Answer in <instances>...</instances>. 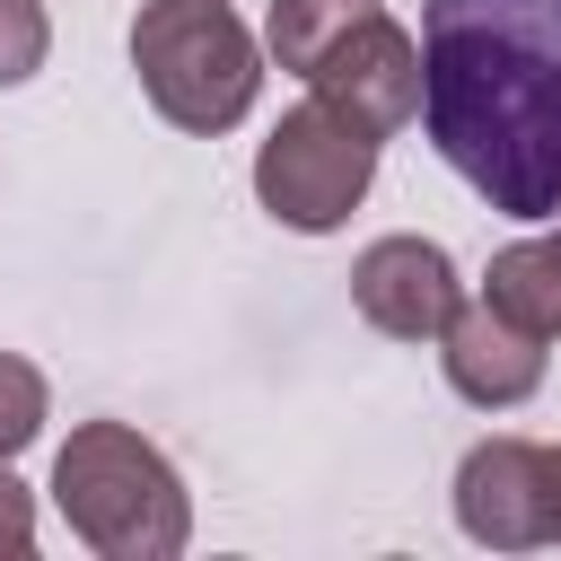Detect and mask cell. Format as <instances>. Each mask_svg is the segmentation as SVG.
Listing matches in <instances>:
<instances>
[{"mask_svg":"<svg viewBox=\"0 0 561 561\" xmlns=\"http://www.w3.org/2000/svg\"><path fill=\"white\" fill-rule=\"evenodd\" d=\"M421 131L508 219L561 210V0H421Z\"/></svg>","mask_w":561,"mask_h":561,"instance_id":"obj_1","label":"cell"},{"mask_svg":"<svg viewBox=\"0 0 561 561\" xmlns=\"http://www.w3.org/2000/svg\"><path fill=\"white\" fill-rule=\"evenodd\" d=\"M263 44L280 70L307 79L316 105H333L368 140L421 114V35L394 26L377 0H272Z\"/></svg>","mask_w":561,"mask_h":561,"instance_id":"obj_2","label":"cell"},{"mask_svg":"<svg viewBox=\"0 0 561 561\" xmlns=\"http://www.w3.org/2000/svg\"><path fill=\"white\" fill-rule=\"evenodd\" d=\"M53 508L96 561H175L193 543L184 473L131 421H79L53 456Z\"/></svg>","mask_w":561,"mask_h":561,"instance_id":"obj_3","label":"cell"},{"mask_svg":"<svg viewBox=\"0 0 561 561\" xmlns=\"http://www.w3.org/2000/svg\"><path fill=\"white\" fill-rule=\"evenodd\" d=\"M131 70H140V96L193 140L237 131L263 96V44L228 0H140Z\"/></svg>","mask_w":561,"mask_h":561,"instance_id":"obj_4","label":"cell"},{"mask_svg":"<svg viewBox=\"0 0 561 561\" xmlns=\"http://www.w3.org/2000/svg\"><path fill=\"white\" fill-rule=\"evenodd\" d=\"M368 184H377V140L316 96L289 105L272 123V140L254 149V202L298 237H333L368 202Z\"/></svg>","mask_w":561,"mask_h":561,"instance_id":"obj_5","label":"cell"},{"mask_svg":"<svg viewBox=\"0 0 561 561\" xmlns=\"http://www.w3.org/2000/svg\"><path fill=\"white\" fill-rule=\"evenodd\" d=\"M456 298H465V280H456L447 245H430V237H377L351 263V307L386 342H438V324L456 316Z\"/></svg>","mask_w":561,"mask_h":561,"instance_id":"obj_6","label":"cell"},{"mask_svg":"<svg viewBox=\"0 0 561 561\" xmlns=\"http://www.w3.org/2000/svg\"><path fill=\"white\" fill-rule=\"evenodd\" d=\"M456 526L482 552H543V438H482L456 465Z\"/></svg>","mask_w":561,"mask_h":561,"instance_id":"obj_7","label":"cell"},{"mask_svg":"<svg viewBox=\"0 0 561 561\" xmlns=\"http://www.w3.org/2000/svg\"><path fill=\"white\" fill-rule=\"evenodd\" d=\"M438 368L473 412H508L543 386V342L517 333L491 298H456V316L438 324Z\"/></svg>","mask_w":561,"mask_h":561,"instance_id":"obj_8","label":"cell"},{"mask_svg":"<svg viewBox=\"0 0 561 561\" xmlns=\"http://www.w3.org/2000/svg\"><path fill=\"white\" fill-rule=\"evenodd\" d=\"M482 298H491L517 333L561 342V237H517V245H500L491 272H482Z\"/></svg>","mask_w":561,"mask_h":561,"instance_id":"obj_9","label":"cell"},{"mask_svg":"<svg viewBox=\"0 0 561 561\" xmlns=\"http://www.w3.org/2000/svg\"><path fill=\"white\" fill-rule=\"evenodd\" d=\"M44 412H53V394H44V368H35V359H18V351H0V465L35 447Z\"/></svg>","mask_w":561,"mask_h":561,"instance_id":"obj_10","label":"cell"},{"mask_svg":"<svg viewBox=\"0 0 561 561\" xmlns=\"http://www.w3.org/2000/svg\"><path fill=\"white\" fill-rule=\"evenodd\" d=\"M53 53V18L44 0H0V88H26Z\"/></svg>","mask_w":561,"mask_h":561,"instance_id":"obj_11","label":"cell"},{"mask_svg":"<svg viewBox=\"0 0 561 561\" xmlns=\"http://www.w3.org/2000/svg\"><path fill=\"white\" fill-rule=\"evenodd\" d=\"M35 552V491L0 465V561H26Z\"/></svg>","mask_w":561,"mask_h":561,"instance_id":"obj_12","label":"cell"},{"mask_svg":"<svg viewBox=\"0 0 561 561\" xmlns=\"http://www.w3.org/2000/svg\"><path fill=\"white\" fill-rule=\"evenodd\" d=\"M543 552H561V438H543Z\"/></svg>","mask_w":561,"mask_h":561,"instance_id":"obj_13","label":"cell"},{"mask_svg":"<svg viewBox=\"0 0 561 561\" xmlns=\"http://www.w3.org/2000/svg\"><path fill=\"white\" fill-rule=\"evenodd\" d=\"M552 219H561V210H552ZM552 237H561V228H552Z\"/></svg>","mask_w":561,"mask_h":561,"instance_id":"obj_14","label":"cell"}]
</instances>
